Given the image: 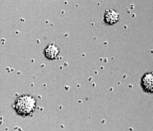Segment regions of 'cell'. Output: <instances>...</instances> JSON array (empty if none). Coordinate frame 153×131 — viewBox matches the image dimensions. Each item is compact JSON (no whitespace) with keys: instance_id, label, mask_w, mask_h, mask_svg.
<instances>
[{"instance_id":"cell-3","label":"cell","mask_w":153,"mask_h":131,"mask_svg":"<svg viewBox=\"0 0 153 131\" xmlns=\"http://www.w3.org/2000/svg\"><path fill=\"white\" fill-rule=\"evenodd\" d=\"M143 83L146 90L149 91H153V74H146L143 78Z\"/></svg>"},{"instance_id":"cell-2","label":"cell","mask_w":153,"mask_h":131,"mask_svg":"<svg viewBox=\"0 0 153 131\" xmlns=\"http://www.w3.org/2000/svg\"><path fill=\"white\" fill-rule=\"evenodd\" d=\"M104 17V21L105 23L108 24L112 25L118 21L119 14L114 10L107 9L105 11Z\"/></svg>"},{"instance_id":"cell-1","label":"cell","mask_w":153,"mask_h":131,"mask_svg":"<svg viewBox=\"0 0 153 131\" xmlns=\"http://www.w3.org/2000/svg\"><path fill=\"white\" fill-rule=\"evenodd\" d=\"M34 101L30 96H27L20 98L17 102L16 108L24 106L19 110V111L22 113H28L34 108Z\"/></svg>"}]
</instances>
